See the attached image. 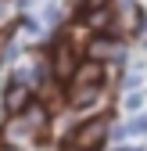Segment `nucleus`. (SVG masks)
I'll return each mask as SVG.
<instances>
[{
    "label": "nucleus",
    "instance_id": "obj_1",
    "mask_svg": "<svg viewBox=\"0 0 147 151\" xmlns=\"http://www.w3.org/2000/svg\"><path fill=\"white\" fill-rule=\"evenodd\" d=\"M108 129H111V119L108 115L86 119V122L76 126V133L65 140V147H72V151H101V144L108 140Z\"/></svg>",
    "mask_w": 147,
    "mask_h": 151
},
{
    "label": "nucleus",
    "instance_id": "obj_2",
    "mask_svg": "<svg viewBox=\"0 0 147 151\" xmlns=\"http://www.w3.org/2000/svg\"><path fill=\"white\" fill-rule=\"evenodd\" d=\"M76 68H79V50L61 36V40L54 43V50H50V76L61 79V83H68L72 76H76Z\"/></svg>",
    "mask_w": 147,
    "mask_h": 151
},
{
    "label": "nucleus",
    "instance_id": "obj_3",
    "mask_svg": "<svg viewBox=\"0 0 147 151\" xmlns=\"http://www.w3.org/2000/svg\"><path fill=\"white\" fill-rule=\"evenodd\" d=\"M4 140H7L11 147H25V144L36 140V129H32L22 115H11V119L4 122Z\"/></svg>",
    "mask_w": 147,
    "mask_h": 151
},
{
    "label": "nucleus",
    "instance_id": "obj_4",
    "mask_svg": "<svg viewBox=\"0 0 147 151\" xmlns=\"http://www.w3.org/2000/svg\"><path fill=\"white\" fill-rule=\"evenodd\" d=\"M29 101H32V90H29L25 83L11 79V83H7V90H4V104H7V115H22V111L29 108Z\"/></svg>",
    "mask_w": 147,
    "mask_h": 151
},
{
    "label": "nucleus",
    "instance_id": "obj_5",
    "mask_svg": "<svg viewBox=\"0 0 147 151\" xmlns=\"http://www.w3.org/2000/svg\"><path fill=\"white\" fill-rule=\"evenodd\" d=\"M101 79H104V65H101V61H90V58H86V61H79L76 76H72L68 83H72V86H90V83H101Z\"/></svg>",
    "mask_w": 147,
    "mask_h": 151
},
{
    "label": "nucleus",
    "instance_id": "obj_6",
    "mask_svg": "<svg viewBox=\"0 0 147 151\" xmlns=\"http://www.w3.org/2000/svg\"><path fill=\"white\" fill-rule=\"evenodd\" d=\"M22 119L36 129V137H40L43 133V129H47V122H50V108L43 104V101H29V108L22 111Z\"/></svg>",
    "mask_w": 147,
    "mask_h": 151
},
{
    "label": "nucleus",
    "instance_id": "obj_7",
    "mask_svg": "<svg viewBox=\"0 0 147 151\" xmlns=\"http://www.w3.org/2000/svg\"><path fill=\"white\" fill-rule=\"evenodd\" d=\"M83 25L90 32H108V25H111V4L93 7V11H83Z\"/></svg>",
    "mask_w": 147,
    "mask_h": 151
},
{
    "label": "nucleus",
    "instance_id": "obj_8",
    "mask_svg": "<svg viewBox=\"0 0 147 151\" xmlns=\"http://www.w3.org/2000/svg\"><path fill=\"white\" fill-rule=\"evenodd\" d=\"M101 97V83H90V86H72L68 90V101L76 104V108H90V104H97Z\"/></svg>",
    "mask_w": 147,
    "mask_h": 151
},
{
    "label": "nucleus",
    "instance_id": "obj_9",
    "mask_svg": "<svg viewBox=\"0 0 147 151\" xmlns=\"http://www.w3.org/2000/svg\"><path fill=\"white\" fill-rule=\"evenodd\" d=\"M111 50H115V43L108 40V36H93V40L86 43V58L90 61H104V58H111Z\"/></svg>",
    "mask_w": 147,
    "mask_h": 151
},
{
    "label": "nucleus",
    "instance_id": "obj_10",
    "mask_svg": "<svg viewBox=\"0 0 147 151\" xmlns=\"http://www.w3.org/2000/svg\"><path fill=\"white\" fill-rule=\"evenodd\" d=\"M143 133H147V111H140L126 122V137H143Z\"/></svg>",
    "mask_w": 147,
    "mask_h": 151
},
{
    "label": "nucleus",
    "instance_id": "obj_11",
    "mask_svg": "<svg viewBox=\"0 0 147 151\" xmlns=\"http://www.w3.org/2000/svg\"><path fill=\"white\" fill-rule=\"evenodd\" d=\"M11 22H14V4L11 0H0V32H4Z\"/></svg>",
    "mask_w": 147,
    "mask_h": 151
},
{
    "label": "nucleus",
    "instance_id": "obj_12",
    "mask_svg": "<svg viewBox=\"0 0 147 151\" xmlns=\"http://www.w3.org/2000/svg\"><path fill=\"white\" fill-rule=\"evenodd\" d=\"M122 104H126V111H140V108H143V93H140V90H129Z\"/></svg>",
    "mask_w": 147,
    "mask_h": 151
},
{
    "label": "nucleus",
    "instance_id": "obj_13",
    "mask_svg": "<svg viewBox=\"0 0 147 151\" xmlns=\"http://www.w3.org/2000/svg\"><path fill=\"white\" fill-rule=\"evenodd\" d=\"M61 22V7L58 4H47L43 7V25H58Z\"/></svg>",
    "mask_w": 147,
    "mask_h": 151
},
{
    "label": "nucleus",
    "instance_id": "obj_14",
    "mask_svg": "<svg viewBox=\"0 0 147 151\" xmlns=\"http://www.w3.org/2000/svg\"><path fill=\"white\" fill-rule=\"evenodd\" d=\"M104 4H108V0H83L79 11H93V7H104Z\"/></svg>",
    "mask_w": 147,
    "mask_h": 151
},
{
    "label": "nucleus",
    "instance_id": "obj_15",
    "mask_svg": "<svg viewBox=\"0 0 147 151\" xmlns=\"http://www.w3.org/2000/svg\"><path fill=\"white\" fill-rule=\"evenodd\" d=\"M7 119H11V115H7V104H4V93H0V126H4Z\"/></svg>",
    "mask_w": 147,
    "mask_h": 151
},
{
    "label": "nucleus",
    "instance_id": "obj_16",
    "mask_svg": "<svg viewBox=\"0 0 147 151\" xmlns=\"http://www.w3.org/2000/svg\"><path fill=\"white\" fill-rule=\"evenodd\" d=\"M115 151H143L140 144H122V147H115Z\"/></svg>",
    "mask_w": 147,
    "mask_h": 151
}]
</instances>
